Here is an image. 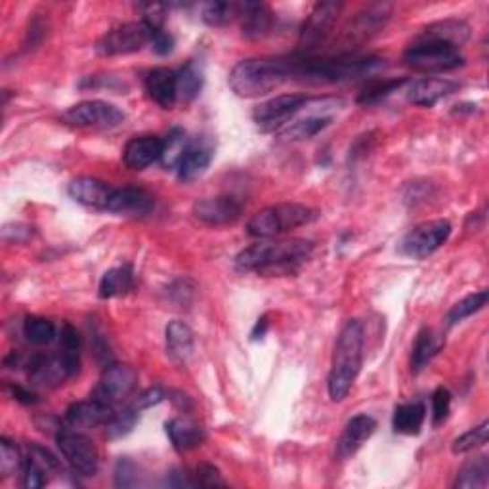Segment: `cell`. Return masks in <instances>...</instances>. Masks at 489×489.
<instances>
[{
  "instance_id": "cell-10",
  "label": "cell",
  "mask_w": 489,
  "mask_h": 489,
  "mask_svg": "<svg viewBox=\"0 0 489 489\" xmlns=\"http://www.w3.org/2000/svg\"><path fill=\"white\" fill-rule=\"evenodd\" d=\"M64 121L79 128H115L124 121V113L102 99H86L64 113Z\"/></svg>"
},
{
  "instance_id": "cell-32",
  "label": "cell",
  "mask_w": 489,
  "mask_h": 489,
  "mask_svg": "<svg viewBox=\"0 0 489 489\" xmlns=\"http://www.w3.org/2000/svg\"><path fill=\"white\" fill-rule=\"evenodd\" d=\"M203 71L195 62H188L180 71H176V90L180 102H193L199 92L203 90Z\"/></svg>"
},
{
  "instance_id": "cell-38",
  "label": "cell",
  "mask_w": 489,
  "mask_h": 489,
  "mask_svg": "<svg viewBox=\"0 0 489 489\" xmlns=\"http://www.w3.org/2000/svg\"><path fill=\"white\" fill-rule=\"evenodd\" d=\"M23 335L31 344L42 347V344H50L56 339V325L40 315H29L23 322Z\"/></svg>"
},
{
  "instance_id": "cell-48",
  "label": "cell",
  "mask_w": 489,
  "mask_h": 489,
  "mask_svg": "<svg viewBox=\"0 0 489 489\" xmlns=\"http://www.w3.org/2000/svg\"><path fill=\"white\" fill-rule=\"evenodd\" d=\"M165 390L159 386H155V388H148V390H143L142 394H138V398L133 401V408L140 413L143 409H150L153 406H159L161 401L165 399Z\"/></svg>"
},
{
  "instance_id": "cell-20",
  "label": "cell",
  "mask_w": 489,
  "mask_h": 489,
  "mask_svg": "<svg viewBox=\"0 0 489 489\" xmlns=\"http://www.w3.org/2000/svg\"><path fill=\"white\" fill-rule=\"evenodd\" d=\"M377 421L371 415H356L344 426L342 434L337 442V455L340 459H348L356 455L362 445L375 434Z\"/></svg>"
},
{
  "instance_id": "cell-29",
  "label": "cell",
  "mask_w": 489,
  "mask_h": 489,
  "mask_svg": "<svg viewBox=\"0 0 489 489\" xmlns=\"http://www.w3.org/2000/svg\"><path fill=\"white\" fill-rule=\"evenodd\" d=\"M443 347V340L434 333L433 329H421L415 339L411 352V369L413 373H421Z\"/></svg>"
},
{
  "instance_id": "cell-40",
  "label": "cell",
  "mask_w": 489,
  "mask_h": 489,
  "mask_svg": "<svg viewBox=\"0 0 489 489\" xmlns=\"http://www.w3.org/2000/svg\"><path fill=\"white\" fill-rule=\"evenodd\" d=\"M487 438H489V423L484 421L476 428H470L468 433H465L463 436H459L451 445V451L455 455H463V453L474 451V450L482 448V445H485Z\"/></svg>"
},
{
  "instance_id": "cell-44",
  "label": "cell",
  "mask_w": 489,
  "mask_h": 489,
  "mask_svg": "<svg viewBox=\"0 0 489 489\" xmlns=\"http://www.w3.org/2000/svg\"><path fill=\"white\" fill-rule=\"evenodd\" d=\"M20 472H21V485L25 489H39L42 485H47V482H48L45 468L39 467L31 457H25L23 467Z\"/></svg>"
},
{
  "instance_id": "cell-7",
  "label": "cell",
  "mask_w": 489,
  "mask_h": 489,
  "mask_svg": "<svg viewBox=\"0 0 489 489\" xmlns=\"http://www.w3.org/2000/svg\"><path fill=\"white\" fill-rule=\"evenodd\" d=\"M56 443L71 468L81 474V476H94L98 472L99 457L96 445L89 436L65 425L56 433Z\"/></svg>"
},
{
  "instance_id": "cell-33",
  "label": "cell",
  "mask_w": 489,
  "mask_h": 489,
  "mask_svg": "<svg viewBox=\"0 0 489 489\" xmlns=\"http://www.w3.org/2000/svg\"><path fill=\"white\" fill-rule=\"evenodd\" d=\"M330 124V117H322V115H313V117L300 119L293 123L291 126H287L281 133V138L287 142H305L313 136H318L322 131Z\"/></svg>"
},
{
  "instance_id": "cell-15",
  "label": "cell",
  "mask_w": 489,
  "mask_h": 489,
  "mask_svg": "<svg viewBox=\"0 0 489 489\" xmlns=\"http://www.w3.org/2000/svg\"><path fill=\"white\" fill-rule=\"evenodd\" d=\"M193 214L207 226H227L241 219L243 205L232 195L205 197L193 205Z\"/></svg>"
},
{
  "instance_id": "cell-23",
  "label": "cell",
  "mask_w": 489,
  "mask_h": 489,
  "mask_svg": "<svg viewBox=\"0 0 489 489\" xmlns=\"http://www.w3.org/2000/svg\"><path fill=\"white\" fill-rule=\"evenodd\" d=\"M151 209L153 197L146 190L133 188V185L115 190L107 203V212L121 214V217H143L151 212Z\"/></svg>"
},
{
  "instance_id": "cell-35",
  "label": "cell",
  "mask_w": 489,
  "mask_h": 489,
  "mask_svg": "<svg viewBox=\"0 0 489 489\" xmlns=\"http://www.w3.org/2000/svg\"><path fill=\"white\" fill-rule=\"evenodd\" d=\"M487 298H489V293L484 289V291L465 296L463 300H459L457 305L451 306L448 315H445V325L453 327L457 323H461L463 320L470 318V315H474L476 312H480L487 305Z\"/></svg>"
},
{
  "instance_id": "cell-37",
  "label": "cell",
  "mask_w": 489,
  "mask_h": 489,
  "mask_svg": "<svg viewBox=\"0 0 489 489\" xmlns=\"http://www.w3.org/2000/svg\"><path fill=\"white\" fill-rule=\"evenodd\" d=\"M190 138L185 136L182 128H175V131L168 133V136L163 140V155H161V163L167 168H176L182 155L188 148Z\"/></svg>"
},
{
  "instance_id": "cell-28",
  "label": "cell",
  "mask_w": 489,
  "mask_h": 489,
  "mask_svg": "<svg viewBox=\"0 0 489 489\" xmlns=\"http://www.w3.org/2000/svg\"><path fill=\"white\" fill-rule=\"evenodd\" d=\"M167 354L176 364H185L193 354V330L184 322H170L165 330Z\"/></svg>"
},
{
  "instance_id": "cell-13",
  "label": "cell",
  "mask_w": 489,
  "mask_h": 489,
  "mask_svg": "<svg viewBox=\"0 0 489 489\" xmlns=\"http://www.w3.org/2000/svg\"><path fill=\"white\" fill-rule=\"evenodd\" d=\"M136 382L138 375L131 365H109L106 367L102 379H99L98 386L94 388L92 398L104 401L107 406L121 404L123 399L134 392Z\"/></svg>"
},
{
  "instance_id": "cell-17",
  "label": "cell",
  "mask_w": 489,
  "mask_h": 489,
  "mask_svg": "<svg viewBox=\"0 0 489 489\" xmlns=\"http://www.w3.org/2000/svg\"><path fill=\"white\" fill-rule=\"evenodd\" d=\"M115 415L113 406L104 404V401L90 398L89 401H77L65 411V425L75 430H89L106 426L111 416Z\"/></svg>"
},
{
  "instance_id": "cell-14",
  "label": "cell",
  "mask_w": 489,
  "mask_h": 489,
  "mask_svg": "<svg viewBox=\"0 0 489 489\" xmlns=\"http://www.w3.org/2000/svg\"><path fill=\"white\" fill-rule=\"evenodd\" d=\"M388 18H390V6L388 4H369L359 10L344 31V45L348 48H352V45H364L365 40L381 31Z\"/></svg>"
},
{
  "instance_id": "cell-12",
  "label": "cell",
  "mask_w": 489,
  "mask_h": 489,
  "mask_svg": "<svg viewBox=\"0 0 489 489\" xmlns=\"http://www.w3.org/2000/svg\"><path fill=\"white\" fill-rule=\"evenodd\" d=\"M451 236V224L448 220H428L409 229L401 241V251L411 258H426L436 253Z\"/></svg>"
},
{
  "instance_id": "cell-39",
  "label": "cell",
  "mask_w": 489,
  "mask_h": 489,
  "mask_svg": "<svg viewBox=\"0 0 489 489\" xmlns=\"http://www.w3.org/2000/svg\"><path fill=\"white\" fill-rule=\"evenodd\" d=\"M201 18L210 27H226L239 18V4L236 3H209L201 10Z\"/></svg>"
},
{
  "instance_id": "cell-25",
  "label": "cell",
  "mask_w": 489,
  "mask_h": 489,
  "mask_svg": "<svg viewBox=\"0 0 489 489\" xmlns=\"http://www.w3.org/2000/svg\"><path fill=\"white\" fill-rule=\"evenodd\" d=\"M146 90L157 106L170 109L178 99L176 71L167 67H157L150 71L146 77Z\"/></svg>"
},
{
  "instance_id": "cell-24",
  "label": "cell",
  "mask_w": 489,
  "mask_h": 489,
  "mask_svg": "<svg viewBox=\"0 0 489 489\" xmlns=\"http://www.w3.org/2000/svg\"><path fill=\"white\" fill-rule=\"evenodd\" d=\"M239 20L243 35L253 40H261L271 33L273 13L266 4L243 3L239 4Z\"/></svg>"
},
{
  "instance_id": "cell-26",
  "label": "cell",
  "mask_w": 489,
  "mask_h": 489,
  "mask_svg": "<svg viewBox=\"0 0 489 489\" xmlns=\"http://www.w3.org/2000/svg\"><path fill=\"white\" fill-rule=\"evenodd\" d=\"M416 39L438 40V42H445V45H451L455 48H461L470 39V27L463 20L450 18V20L430 23L428 27L423 29V33Z\"/></svg>"
},
{
  "instance_id": "cell-50",
  "label": "cell",
  "mask_w": 489,
  "mask_h": 489,
  "mask_svg": "<svg viewBox=\"0 0 489 489\" xmlns=\"http://www.w3.org/2000/svg\"><path fill=\"white\" fill-rule=\"evenodd\" d=\"M79 347H81V339L77 335V330L69 323H65L60 330V350L79 352Z\"/></svg>"
},
{
  "instance_id": "cell-21",
  "label": "cell",
  "mask_w": 489,
  "mask_h": 489,
  "mask_svg": "<svg viewBox=\"0 0 489 489\" xmlns=\"http://www.w3.org/2000/svg\"><path fill=\"white\" fill-rule=\"evenodd\" d=\"M67 192L71 199L77 201V203L84 207H90L96 210H107V203L115 188H111V185L106 184L104 180H98L92 176H81L69 184Z\"/></svg>"
},
{
  "instance_id": "cell-41",
  "label": "cell",
  "mask_w": 489,
  "mask_h": 489,
  "mask_svg": "<svg viewBox=\"0 0 489 489\" xmlns=\"http://www.w3.org/2000/svg\"><path fill=\"white\" fill-rule=\"evenodd\" d=\"M25 459H21L20 450L16 448V443L10 442L8 438L0 440V474L3 478L12 476L18 470H21Z\"/></svg>"
},
{
  "instance_id": "cell-9",
  "label": "cell",
  "mask_w": 489,
  "mask_h": 489,
  "mask_svg": "<svg viewBox=\"0 0 489 489\" xmlns=\"http://www.w3.org/2000/svg\"><path fill=\"white\" fill-rule=\"evenodd\" d=\"M308 104L310 98H306L305 94H281L256 106L253 111V119L261 131L271 133L289 123Z\"/></svg>"
},
{
  "instance_id": "cell-36",
  "label": "cell",
  "mask_w": 489,
  "mask_h": 489,
  "mask_svg": "<svg viewBox=\"0 0 489 489\" xmlns=\"http://www.w3.org/2000/svg\"><path fill=\"white\" fill-rule=\"evenodd\" d=\"M409 81L408 79H384V81H373L369 82L365 89L362 90V94L357 96V104L362 106H373L382 102L384 98H388L390 94L398 92L401 86H406Z\"/></svg>"
},
{
  "instance_id": "cell-1",
  "label": "cell",
  "mask_w": 489,
  "mask_h": 489,
  "mask_svg": "<svg viewBox=\"0 0 489 489\" xmlns=\"http://www.w3.org/2000/svg\"><path fill=\"white\" fill-rule=\"evenodd\" d=\"M312 251L313 243L310 239L256 243L237 254L236 268L266 276H289L308 261Z\"/></svg>"
},
{
  "instance_id": "cell-6",
  "label": "cell",
  "mask_w": 489,
  "mask_h": 489,
  "mask_svg": "<svg viewBox=\"0 0 489 489\" xmlns=\"http://www.w3.org/2000/svg\"><path fill=\"white\" fill-rule=\"evenodd\" d=\"M404 62L413 71L419 73H445V71H453L465 65V56L461 50L445 45V42L416 39L413 45L406 50Z\"/></svg>"
},
{
  "instance_id": "cell-2",
  "label": "cell",
  "mask_w": 489,
  "mask_h": 489,
  "mask_svg": "<svg viewBox=\"0 0 489 489\" xmlns=\"http://www.w3.org/2000/svg\"><path fill=\"white\" fill-rule=\"evenodd\" d=\"M384 65L381 57H357L350 54H340L337 57H313L302 56L293 57V81L308 84H330L356 81L377 73Z\"/></svg>"
},
{
  "instance_id": "cell-4",
  "label": "cell",
  "mask_w": 489,
  "mask_h": 489,
  "mask_svg": "<svg viewBox=\"0 0 489 489\" xmlns=\"http://www.w3.org/2000/svg\"><path fill=\"white\" fill-rule=\"evenodd\" d=\"M293 81V57H253L229 73V89L239 98H261Z\"/></svg>"
},
{
  "instance_id": "cell-34",
  "label": "cell",
  "mask_w": 489,
  "mask_h": 489,
  "mask_svg": "<svg viewBox=\"0 0 489 489\" xmlns=\"http://www.w3.org/2000/svg\"><path fill=\"white\" fill-rule=\"evenodd\" d=\"M489 482V461L487 457H478L467 463L461 472L457 474L455 487L461 489H478L485 487Z\"/></svg>"
},
{
  "instance_id": "cell-46",
  "label": "cell",
  "mask_w": 489,
  "mask_h": 489,
  "mask_svg": "<svg viewBox=\"0 0 489 489\" xmlns=\"http://www.w3.org/2000/svg\"><path fill=\"white\" fill-rule=\"evenodd\" d=\"M193 474V482L195 487H219V485H226L222 474L217 467L212 465H199L192 470Z\"/></svg>"
},
{
  "instance_id": "cell-3",
  "label": "cell",
  "mask_w": 489,
  "mask_h": 489,
  "mask_svg": "<svg viewBox=\"0 0 489 489\" xmlns=\"http://www.w3.org/2000/svg\"><path fill=\"white\" fill-rule=\"evenodd\" d=\"M364 323L359 320H348L344 323L340 335L335 342L333 359L329 371V398L342 401L352 390V386L362 371L364 364Z\"/></svg>"
},
{
  "instance_id": "cell-53",
  "label": "cell",
  "mask_w": 489,
  "mask_h": 489,
  "mask_svg": "<svg viewBox=\"0 0 489 489\" xmlns=\"http://www.w3.org/2000/svg\"><path fill=\"white\" fill-rule=\"evenodd\" d=\"M266 330H268V320H266V315H264V318L258 320L256 325H254V330H253V335H251L253 340L262 339L266 335Z\"/></svg>"
},
{
  "instance_id": "cell-49",
  "label": "cell",
  "mask_w": 489,
  "mask_h": 489,
  "mask_svg": "<svg viewBox=\"0 0 489 489\" xmlns=\"http://www.w3.org/2000/svg\"><path fill=\"white\" fill-rule=\"evenodd\" d=\"M151 50L157 56H167L172 50H175V39H172L165 29H153L151 27V42H150Z\"/></svg>"
},
{
  "instance_id": "cell-52",
  "label": "cell",
  "mask_w": 489,
  "mask_h": 489,
  "mask_svg": "<svg viewBox=\"0 0 489 489\" xmlns=\"http://www.w3.org/2000/svg\"><path fill=\"white\" fill-rule=\"evenodd\" d=\"M10 390H12V396H13V399H18V401H21V404H35V401H37V396L33 394V392H29V390H25V388L23 386H10Z\"/></svg>"
},
{
  "instance_id": "cell-47",
  "label": "cell",
  "mask_w": 489,
  "mask_h": 489,
  "mask_svg": "<svg viewBox=\"0 0 489 489\" xmlns=\"http://www.w3.org/2000/svg\"><path fill=\"white\" fill-rule=\"evenodd\" d=\"M115 484L119 487H133L138 484V467L131 459H119L117 467H115Z\"/></svg>"
},
{
  "instance_id": "cell-18",
  "label": "cell",
  "mask_w": 489,
  "mask_h": 489,
  "mask_svg": "<svg viewBox=\"0 0 489 489\" xmlns=\"http://www.w3.org/2000/svg\"><path fill=\"white\" fill-rule=\"evenodd\" d=\"M214 157V146L209 138H195L190 140L182 159L176 167L178 178L182 182H193L209 168Z\"/></svg>"
},
{
  "instance_id": "cell-19",
  "label": "cell",
  "mask_w": 489,
  "mask_h": 489,
  "mask_svg": "<svg viewBox=\"0 0 489 489\" xmlns=\"http://www.w3.org/2000/svg\"><path fill=\"white\" fill-rule=\"evenodd\" d=\"M459 84L455 81L443 77H425L409 82L408 99L413 106L419 107H433L440 99L448 98L450 94L457 92Z\"/></svg>"
},
{
  "instance_id": "cell-5",
  "label": "cell",
  "mask_w": 489,
  "mask_h": 489,
  "mask_svg": "<svg viewBox=\"0 0 489 489\" xmlns=\"http://www.w3.org/2000/svg\"><path fill=\"white\" fill-rule=\"evenodd\" d=\"M318 219H320V212L306 205H300V203L271 205L268 209H262L261 212H256L249 220L247 234L258 239H270V237L289 232V229L312 224Z\"/></svg>"
},
{
  "instance_id": "cell-42",
  "label": "cell",
  "mask_w": 489,
  "mask_h": 489,
  "mask_svg": "<svg viewBox=\"0 0 489 489\" xmlns=\"http://www.w3.org/2000/svg\"><path fill=\"white\" fill-rule=\"evenodd\" d=\"M136 421H138V411L133 406L124 408L123 411H115V415L111 416V421L106 425L107 436L109 438L126 436L134 428Z\"/></svg>"
},
{
  "instance_id": "cell-43",
  "label": "cell",
  "mask_w": 489,
  "mask_h": 489,
  "mask_svg": "<svg viewBox=\"0 0 489 489\" xmlns=\"http://www.w3.org/2000/svg\"><path fill=\"white\" fill-rule=\"evenodd\" d=\"M27 451H29L27 457H31L39 467L45 468L47 474H56V472L62 470V465H60V461H57V457L50 450H47L45 445L29 443Z\"/></svg>"
},
{
  "instance_id": "cell-8",
  "label": "cell",
  "mask_w": 489,
  "mask_h": 489,
  "mask_svg": "<svg viewBox=\"0 0 489 489\" xmlns=\"http://www.w3.org/2000/svg\"><path fill=\"white\" fill-rule=\"evenodd\" d=\"M151 42V27L146 21H133L111 29L96 42L99 56H126L136 54Z\"/></svg>"
},
{
  "instance_id": "cell-30",
  "label": "cell",
  "mask_w": 489,
  "mask_h": 489,
  "mask_svg": "<svg viewBox=\"0 0 489 489\" xmlns=\"http://www.w3.org/2000/svg\"><path fill=\"white\" fill-rule=\"evenodd\" d=\"M426 419V409L419 401H413V404H401L394 411V419L392 426L394 433L398 434H406V436H415L421 433V428Z\"/></svg>"
},
{
  "instance_id": "cell-16",
  "label": "cell",
  "mask_w": 489,
  "mask_h": 489,
  "mask_svg": "<svg viewBox=\"0 0 489 489\" xmlns=\"http://www.w3.org/2000/svg\"><path fill=\"white\" fill-rule=\"evenodd\" d=\"M71 377H75V373L69 367L67 359L62 354L35 356L31 362H29V381L35 386L52 388Z\"/></svg>"
},
{
  "instance_id": "cell-31",
  "label": "cell",
  "mask_w": 489,
  "mask_h": 489,
  "mask_svg": "<svg viewBox=\"0 0 489 489\" xmlns=\"http://www.w3.org/2000/svg\"><path fill=\"white\" fill-rule=\"evenodd\" d=\"M134 287V273L128 266L111 268L104 273L102 281H99V296L102 298H117L131 293Z\"/></svg>"
},
{
  "instance_id": "cell-27",
  "label": "cell",
  "mask_w": 489,
  "mask_h": 489,
  "mask_svg": "<svg viewBox=\"0 0 489 489\" xmlns=\"http://www.w3.org/2000/svg\"><path fill=\"white\" fill-rule=\"evenodd\" d=\"M165 428L172 445H175V450L180 453L192 451L205 442V430L197 423L185 419V416H178V419L168 421Z\"/></svg>"
},
{
  "instance_id": "cell-22",
  "label": "cell",
  "mask_w": 489,
  "mask_h": 489,
  "mask_svg": "<svg viewBox=\"0 0 489 489\" xmlns=\"http://www.w3.org/2000/svg\"><path fill=\"white\" fill-rule=\"evenodd\" d=\"M163 138L159 136H136L123 150V163L131 170H143L155 161H161Z\"/></svg>"
},
{
  "instance_id": "cell-51",
  "label": "cell",
  "mask_w": 489,
  "mask_h": 489,
  "mask_svg": "<svg viewBox=\"0 0 489 489\" xmlns=\"http://www.w3.org/2000/svg\"><path fill=\"white\" fill-rule=\"evenodd\" d=\"M167 485H170V487H195L193 474L188 470L170 472V476L167 478Z\"/></svg>"
},
{
  "instance_id": "cell-45",
  "label": "cell",
  "mask_w": 489,
  "mask_h": 489,
  "mask_svg": "<svg viewBox=\"0 0 489 489\" xmlns=\"http://www.w3.org/2000/svg\"><path fill=\"white\" fill-rule=\"evenodd\" d=\"M450 411H451V392L448 390V388L440 386L433 394V425L434 426L443 425L445 421H448Z\"/></svg>"
},
{
  "instance_id": "cell-11",
  "label": "cell",
  "mask_w": 489,
  "mask_h": 489,
  "mask_svg": "<svg viewBox=\"0 0 489 489\" xmlns=\"http://www.w3.org/2000/svg\"><path fill=\"white\" fill-rule=\"evenodd\" d=\"M342 3H335V0H327V3H320L312 10L305 27L300 31V50H305L306 56L320 48V45L327 40V37L333 33V27L342 12Z\"/></svg>"
}]
</instances>
